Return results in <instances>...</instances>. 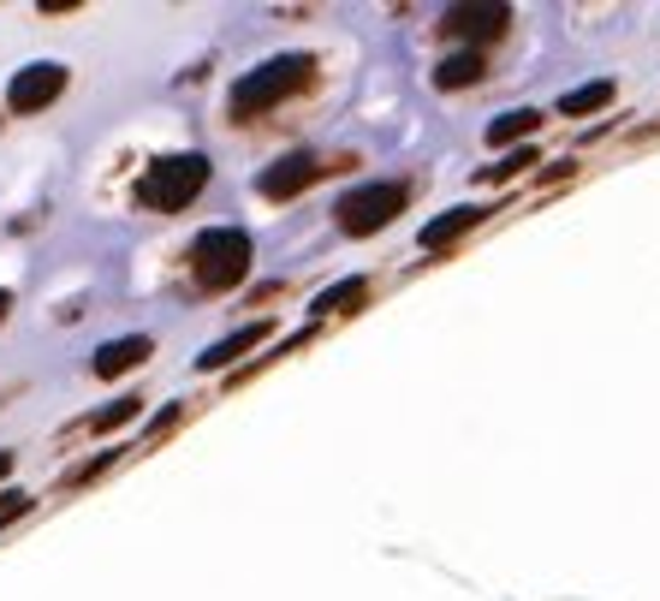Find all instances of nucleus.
I'll list each match as a JSON object with an SVG mask.
<instances>
[{
  "instance_id": "nucleus-1",
  "label": "nucleus",
  "mask_w": 660,
  "mask_h": 601,
  "mask_svg": "<svg viewBox=\"0 0 660 601\" xmlns=\"http://www.w3.org/2000/svg\"><path fill=\"white\" fill-rule=\"evenodd\" d=\"M310 78H316L310 54H274V61H262L256 72H244V78L232 84V120H256V113L280 108V101L298 96Z\"/></svg>"
},
{
  "instance_id": "nucleus-2",
  "label": "nucleus",
  "mask_w": 660,
  "mask_h": 601,
  "mask_svg": "<svg viewBox=\"0 0 660 601\" xmlns=\"http://www.w3.org/2000/svg\"><path fill=\"white\" fill-rule=\"evenodd\" d=\"M209 185V155H197V150H185V155H161L150 161V173L138 179V209H150V215H179L197 203V190Z\"/></svg>"
},
{
  "instance_id": "nucleus-3",
  "label": "nucleus",
  "mask_w": 660,
  "mask_h": 601,
  "mask_svg": "<svg viewBox=\"0 0 660 601\" xmlns=\"http://www.w3.org/2000/svg\"><path fill=\"white\" fill-rule=\"evenodd\" d=\"M251 232L244 227H209L197 232V244H190V281L202 292H232L251 274Z\"/></svg>"
},
{
  "instance_id": "nucleus-4",
  "label": "nucleus",
  "mask_w": 660,
  "mask_h": 601,
  "mask_svg": "<svg viewBox=\"0 0 660 601\" xmlns=\"http://www.w3.org/2000/svg\"><path fill=\"white\" fill-rule=\"evenodd\" d=\"M399 209H405V185L381 179V185H358V190H345L340 209H333V221H340V232H351V239H363V232L387 227Z\"/></svg>"
},
{
  "instance_id": "nucleus-5",
  "label": "nucleus",
  "mask_w": 660,
  "mask_h": 601,
  "mask_svg": "<svg viewBox=\"0 0 660 601\" xmlns=\"http://www.w3.org/2000/svg\"><path fill=\"white\" fill-rule=\"evenodd\" d=\"M66 96V66L61 61H36V66H19L7 84V108L12 113H42Z\"/></svg>"
},
{
  "instance_id": "nucleus-6",
  "label": "nucleus",
  "mask_w": 660,
  "mask_h": 601,
  "mask_svg": "<svg viewBox=\"0 0 660 601\" xmlns=\"http://www.w3.org/2000/svg\"><path fill=\"white\" fill-rule=\"evenodd\" d=\"M328 167H333V161H321V155H310V150L280 155L274 167H262V173H256V190H262L268 203H286V197H298V190H310Z\"/></svg>"
},
{
  "instance_id": "nucleus-7",
  "label": "nucleus",
  "mask_w": 660,
  "mask_h": 601,
  "mask_svg": "<svg viewBox=\"0 0 660 601\" xmlns=\"http://www.w3.org/2000/svg\"><path fill=\"white\" fill-rule=\"evenodd\" d=\"M150 351H155V340L150 334H125V340H108L90 358V370L101 375V381H113V375H125V370H138V363H150Z\"/></svg>"
},
{
  "instance_id": "nucleus-8",
  "label": "nucleus",
  "mask_w": 660,
  "mask_h": 601,
  "mask_svg": "<svg viewBox=\"0 0 660 601\" xmlns=\"http://www.w3.org/2000/svg\"><path fill=\"white\" fill-rule=\"evenodd\" d=\"M268 334H274V321H244L239 334H227L220 346H209V351H202V358H197V370H202V375H209V370H227V363H239L244 351H251V346H262Z\"/></svg>"
},
{
  "instance_id": "nucleus-9",
  "label": "nucleus",
  "mask_w": 660,
  "mask_h": 601,
  "mask_svg": "<svg viewBox=\"0 0 660 601\" xmlns=\"http://www.w3.org/2000/svg\"><path fill=\"white\" fill-rule=\"evenodd\" d=\"M506 19H512L506 7H452V12H447V31H459V36L482 42V36H501V31H506Z\"/></svg>"
},
{
  "instance_id": "nucleus-10",
  "label": "nucleus",
  "mask_w": 660,
  "mask_h": 601,
  "mask_svg": "<svg viewBox=\"0 0 660 601\" xmlns=\"http://www.w3.org/2000/svg\"><path fill=\"white\" fill-rule=\"evenodd\" d=\"M488 209H476V203H464V209H452V215H440V221H429L422 227V251H447L452 239H459L464 227H476Z\"/></svg>"
},
{
  "instance_id": "nucleus-11",
  "label": "nucleus",
  "mask_w": 660,
  "mask_h": 601,
  "mask_svg": "<svg viewBox=\"0 0 660 601\" xmlns=\"http://www.w3.org/2000/svg\"><path fill=\"white\" fill-rule=\"evenodd\" d=\"M476 78H482V54L476 48H459V54H447V61L435 66L440 90H464V84H476Z\"/></svg>"
},
{
  "instance_id": "nucleus-12",
  "label": "nucleus",
  "mask_w": 660,
  "mask_h": 601,
  "mask_svg": "<svg viewBox=\"0 0 660 601\" xmlns=\"http://www.w3.org/2000/svg\"><path fill=\"white\" fill-rule=\"evenodd\" d=\"M607 101H613V84L595 78V84H578L571 96H560V113H595V108H607Z\"/></svg>"
},
{
  "instance_id": "nucleus-13",
  "label": "nucleus",
  "mask_w": 660,
  "mask_h": 601,
  "mask_svg": "<svg viewBox=\"0 0 660 601\" xmlns=\"http://www.w3.org/2000/svg\"><path fill=\"white\" fill-rule=\"evenodd\" d=\"M363 292H370V281H363V274H351V281H340V286L321 292V298H316V316H328V310H351V304H358Z\"/></svg>"
},
{
  "instance_id": "nucleus-14",
  "label": "nucleus",
  "mask_w": 660,
  "mask_h": 601,
  "mask_svg": "<svg viewBox=\"0 0 660 601\" xmlns=\"http://www.w3.org/2000/svg\"><path fill=\"white\" fill-rule=\"evenodd\" d=\"M536 125H541V113H530V108L501 113V120L488 125V143H512V138H524V131H536Z\"/></svg>"
},
{
  "instance_id": "nucleus-15",
  "label": "nucleus",
  "mask_w": 660,
  "mask_h": 601,
  "mask_svg": "<svg viewBox=\"0 0 660 601\" xmlns=\"http://www.w3.org/2000/svg\"><path fill=\"white\" fill-rule=\"evenodd\" d=\"M138 412H143V400H138V393H131V400H113V405H101V412L90 417V429H96V435H108V429H120V423H131Z\"/></svg>"
},
{
  "instance_id": "nucleus-16",
  "label": "nucleus",
  "mask_w": 660,
  "mask_h": 601,
  "mask_svg": "<svg viewBox=\"0 0 660 601\" xmlns=\"http://www.w3.org/2000/svg\"><path fill=\"white\" fill-rule=\"evenodd\" d=\"M113 459H120V447H108V452H96V459H90V465H78V471H72V477H66V489H78V482H90L96 471H108V465H113Z\"/></svg>"
},
{
  "instance_id": "nucleus-17",
  "label": "nucleus",
  "mask_w": 660,
  "mask_h": 601,
  "mask_svg": "<svg viewBox=\"0 0 660 601\" xmlns=\"http://www.w3.org/2000/svg\"><path fill=\"white\" fill-rule=\"evenodd\" d=\"M24 512H31V494H0V524L24 518Z\"/></svg>"
},
{
  "instance_id": "nucleus-18",
  "label": "nucleus",
  "mask_w": 660,
  "mask_h": 601,
  "mask_svg": "<svg viewBox=\"0 0 660 601\" xmlns=\"http://www.w3.org/2000/svg\"><path fill=\"white\" fill-rule=\"evenodd\" d=\"M530 161H541V155H536V150H518V155H506V161H501V167H494V173H488V179H506V173H518V167H530Z\"/></svg>"
},
{
  "instance_id": "nucleus-19",
  "label": "nucleus",
  "mask_w": 660,
  "mask_h": 601,
  "mask_svg": "<svg viewBox=\"0 0 660 601\" xmlns=\"http://www.w3.org/2000/svg\"><path fill=\"white\" fill-rule=\"evenodd\" d=\"M179 417H185V405H167V412H161V417L150 423V441H161V435H167V429H173V423H179Z\"/></svg>"
},
{
  "instance_id": "nucleus-20",
  "label": "nucleus",
  "mask_w": 660,
  "mask_h": 601,
  "mask_svg": "<svg viewBox=\"0 0 660 601\" xmlns=\"http://www.w3.org/2000/svg\"><path fill=\"white\" fill-rule=\"evenodd\" d=\"M12 477V452H0V482H7Z\"/></svg>"
},
{
  "instance_id": "nucleus-21",
  "label": "nucleus",
  "mask_w": 660,
  "mask_h": 601,
  "mask_svg": "<svg viewBox=\"0 0 660 601\" xmlns=\"http://www.w3.org/2000/svg\"><path fill=\"white\" fill-rule=\"evenodd\" d=\"M7 310H12V292H7V286H0V316H7Z\"/></svg>"
}]
</instances>
